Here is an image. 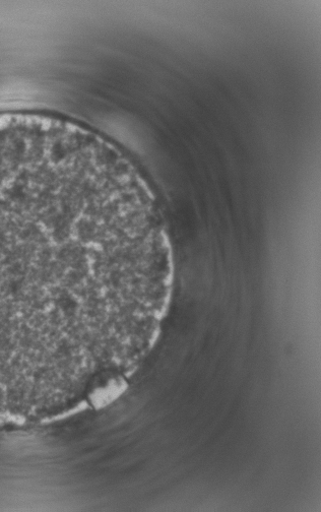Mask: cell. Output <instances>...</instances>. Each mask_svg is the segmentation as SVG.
<instances>
[{"mask_svg": "<svg viewBox=\"0 0 321 512\" xmlns=\"http://www.w3.org/2000/svg\"><path fill=\"white\" fill-rule=\"evenodd\" d=\"M103 178L72 146L0 142V358L88 354L100 301L144 285L157 265L143 217L116 215L125 194L107 199Z\"/></svg>", "mask_w": 321, "mask_h": 512, "instance_id": "6da1fadb", "label": "cell"}]
</instances>
